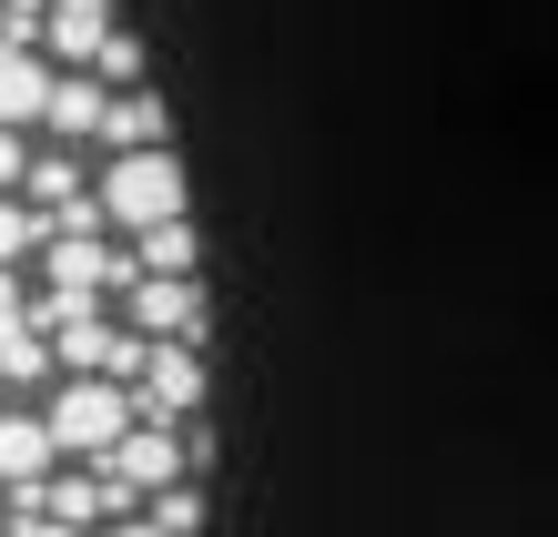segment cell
Wrapping results in <instances>:
<instances>
[{"label":"cell","instance_id":"2","mask_svg":"<svg viewBox=\"0 0 558 537\" xmlns=\"http://www.w3.org/2000/svg\"><path fill=\"white\" fill-rule=\"evenodd\" d=\"M122 325L153 334V345H204V284L193 274H143L122 294Z\"/></svg>","mask_w":558,"mask_h":537},{"label":"cell","instance_id":"5","mask_svg":"<svg viewBox=\"0 0 558 537\" xmlns=\"http://www.w3.org/2000/svg\"><path fill=\"white\" fill-rule=\"evenodd\" d=\"M102 152H173V132H162V102H153V91H122V102H112Z\"/></svg>","mask_w":558,"mask_h":537},{"label":"cell","instance_id":"3","mask_svg":"<svg viewBox=\"0 0 558 537\" xmlns=\"http://www.w3.org/2000/svg\"><path fill=\"white\" fill-rule=\"evenodd\" d=\"M51 91H61V61L41 41H0V122H21V132H41L51 112Z\"/></svg>","mask_w":558,"mask_h":537},{"label":"cell","instance_id":"4","mask_svg":"<svg viewBox=\"0 0 558 537\" xmlns=\"http://www.w3.org/2000/svg\"><path fill=\"white\" fill-rule=\"evenodd\" d=\"M112 0H51V61H61V72H92V61H102V41H112Z\"/></svg>","mask_w":558,"mask_h":537},{"label":"cell","instance_id":"6","mask_svg":"<svg viewBox=\"0 0 558 537\" xmlns=\"http://www.w3.org/2000/svg\"><path fill=\"white\" fill-rule=\"evenodd\" d=\"M133 264H143V274H193L204 244H193V223H153L143 244H133Z\"/></svg>","mask_w":558,"mask_h":537},{"label":"cell","instance_id":"10","mask_svg":"<svg viewBox=\"0 0 558 537\" xmlns=\"http://www.w3.org/2000/svg\"><path fill=\"white\" fill-rule=\"evenodd\" d=\"M0 41H51V0H0Z\"/></svg>","mask_w":558,"mask_h":537},{"label":"cell","instance_id":"1","mask_svg":"<svg viewBox=\"0 0 558 537\" xmlns=\"http://www.w3.org/2000/svg\"><path fill=\"white\" fill-rule=\"evenodd\" d=\"M102 213L122 244H143L153 223H183V162L173 152H102Z\"/></svg>","mask_w":558,"mask_h":537},{"label":"cell","instance_id":"11","mask_svg":"<svg viewBox=\"0 0 558 537\" xmlns=\"http://www.w3.org/2000/svg\"><path fill=\"white\" fill-rule=\"evenodd\" d=\"M102 537H173V527H162V517H153V508H143V517H112V527H102Z\"/></svg>","mask_w":558,"mask_h":537},{"label":"cell","instance_id":"8","mask_svg":"<svg viewBox=\"0 0 558 537\" xmlns=\"http://www.w3.org/2000/svg\"><path fill=\"white\" fill-rule=\"evenodd\" d=\"M92 72H102L112 91H143V41H133V30H112V41H102V61H92Z\"/></svg>","mask_w":558,"mask_h":537},{"label":"cell","instance_id":"7","mask_svg":"<svg viewBox=\"0 0 558 537\" xmlns=\"http://www.w3.org/2000/svg\"><path fill=\"white\" fill-rule=\"evenodd\" d=\"M153 517L173 527V537H204V477H183V487H162V497H153Z\"/></svg>","mask_w":558,"mask_h":537},{"label":"cell","instance_id":"9","mask_svg":"<svg viewBox=\"0 0 558 537\" xmlns=\"http://www.w3.org/2000/svg\"><path fill=\"white\" fill-rule=\"evenodd\" d=\"M31 152H41V132L0 122V193H21V183H31Z\"/></svg>","mask_w":558,"mask_h":537}]
</instances>
